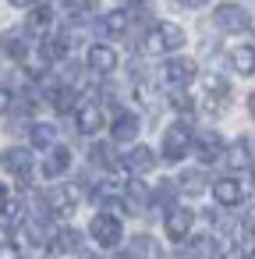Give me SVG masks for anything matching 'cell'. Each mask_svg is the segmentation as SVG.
<instances>
[{
  "instance_id": "30bf717a",
  "label": "cell",
  "mask_w": 255,
  "mask_h": 259,
  "mask_svg": "<svg viewBox=\"0 0 255 259\" xmlns=\"http://www.w3.org/2000/svg\"><path fill=\"white\" fill-rule=\"evenodd\" d=\"M121 167H124L128 174H135V178H138V174H149V170L156 167V153H152L149 146L135 142V146H131L124 156H121Z\"/></svg>"
},
{
  "instance_id": "6da1fadb",
  "label": "cell",
  "mask_w": 255,
  "mask_h": 259,
  "mask_svg": "<svg viewBox=\"0 0 255 259\" xmlns=\"http://www.w3.org/2000/svg\"><path fill=\"white\" fill-rule=\"evenodd\" d=\"M191 128H188V121H174V124H167L163 128V139H160V153H163V160L167 163H181L188 153H191Z\"/></svg>"
},
{
  "instance_id": "8d00e7d4",
  "label": "cell",
  "mask_w": 255,
  "mask_h": 259,
  "mask_svg": "<svg viewBox=\"0 0 255 259\" xmlns=\"http://www.w3.org/2000/svg\"><path fill=\"white\" fill-rule=\"evenodd\" d=\"M244 231H248V234H255V206L244 213Z\"/></svg>"
},
{
  "instance_id": "7402d4cb",
  "label": "cell",
  "mask_w": 255,
  "mask_h": 259,
  "mask_svg": "<svg viewBox=\"0 0 255 259\" xmlns=\"http://www.w3.org/2000/svg\"><path fill=\"white\" fill-rule=\"evenodd\" d=\"M0 54H8L11 61L22 64V61L29 57V36H25V32H15V29L4 32V36H0Z\"/></svg>"
},
{
  "instance_id": "ab89813d",
  "label": "cell",
  "mask_w": 255,
  "mask_h": 259,
  "mask_svg": "<svg viewBox=\"0 0 255 259\" xmlns=\"http://www.w3.org/2000/svg\"><path fill=\"white\" fill-rule=\"evenodd\" d=\"M4 199H8V188H4V185H0V202H4Z\"/></svg>"
},
{
  "instance_id": "2e32d148",
  "label": "cell",
  "mask_w": 255,
  "mask_h": 259,
  "mask_svg": "<svg viewBox=\"0 0 255 259\" xmlns=\"http://www.w3.org/2000/svg\"><path fill=\"white\" fill-rule=\"evenodd\" d=\"M223 160H227L230 170H248V167H255V149H251L248 139H234V142L227 146Z\"/></svg>"
},
{
  "instance_id": "52a82bcc",
  "label": "cell",
  "mask_w": 255,
  "mask_h": 259,
  "mask_svg": "<svg viewBox=\"0 0 255 259\" xmlns=\"http://www.w3.org/2000/svg\"><path fill=\"white\" fill-rule=\"evenodd\" d=\"M43 202H46V209H50L54 217H71V213L78 209V188H75V185H54Z\"/></svg>"
},
{
  "instance_id": "d6a6232c",
  "label": "cell",
  "mask_w": 255,
  "mask_h": 259,
  "mask_svg": "<svg viewBox=\"0 0 255 259\" xmlns=\"http://www.w3.org/2000/svg\"><path fill=\"white\" fill-rule=\"evenodd\" d=\"M170 107H174L177 114H188V110H191V100H188L181 89H174V96H170Z\"/></svg>"
},
{
  "instance_id": "9a60e30c",
  "label": "cell",
  "mask_w": 255,
  "mask_h": 259,
  "mask_svg": "<svg viewBox=\"0 0 255 259\" xmlns=\"http://www.w3.org/2000/svg\"><path fill=\"white\" fill-rule=\"evenodd\" d=\"M71 170V149L68 146H54L46 149V160H43V178L46 181H57Z\"/></svg>"
},
{
  "instance_id": "e575fe53",
  "label": "cell",
  "mask_w": 255,
  "mask_h": 259,
  "mask_svg": "<svg viewBox=\"0 0 255 259\" xmlns=\"http://www.w3.org/2000/svg\"><path fill=\"white\" fill-rule=\"evenodd\" d=\"M220 259H248V252H244L241 245H230V248H223V252H220Z\"/></svg>"
},
{
  "instance_id": "4fadbf2b",
  "label": "cell",
  "mask_w": 255,
  "mask_h": 259,
  "mask_svg": "<svg viewBox=\"0 0 255 259\" xmlns=\"http://www.w3.org/2000/svg\"><path fill=\"white\" fill-rule=\"evenodd\" d=\"M244 195H248V188H244V181H237V178H220V181H213V199H216L220 206H241Z\"/></svg>"
},
{
  "instance_id": "8fae6325",
  "label": "cell",
  "mask_w": 255,
  "mask_h": 259,
  "mask_svg": "<svg viewBox=\"0 0 255 259\" xmlns=\"http://www.w3.org/2000/svg\"><path fill=\"white\" fill-rule=\"evenodd\" d=\"M117 50L114 47H107V43H92L89 47V54H85V64H89V71H96V75H110V71H117Z\"/></svg>"
},
{
  "instance_id": "ba28073f",
  "label": "cell",
  "mask_w": 255,
  "mask_h": 259,
  "mask_svg": "<svg viewBox=\"0 0 255 259\" xmlns=\"http://www.w3.org/2000/svg\"><path fill=\"white\" fill-rule=\"evenodd\" d=\"M191 149H195L198 163H216V160H223L227 142L220 139V132H198V135L191 139Z\"/></svg>"
},
{
  "instance_id": "5b68a950",
  "label": "cell",
  "mask_w": 255,
  "mask_h": 259,
  "mask_svg": "<svg viewBox=\"0 0 255 259\" xmlns=\"http://www.w3.org/2000/svg\"><path fill=\"white\" fill-rule=\"evenodd\" d=\"M160 78H163V85H170V89H184V85H191V78H195V61H188V57H167V61L160 64Z\"/></svg>"
},
{
  "instance_id": "f35d334b",
  "label": "cell",
  "mask_w": 255,
  "mask_h": 259,
  "mask_svg": "<svg viewBox=\"0 0 255 259\" xmlns=\"http://www.w3.org/2000/svg\"><path fill=\"white\" fill-rule=\"evenodd\" d=\"M248 114H251V117H255V93H251V96H248Z\"/></svg>"
},
{
  "instance_id": "ffe728a7",
  "label": "cell",
  "mask_w": 255,
  "mask_h": 259,
  "mask_svg": "<svg viewBox=\"0 0 255 259\" xmlns=\"http://www.w3.org/2000/svg\"><path fill=\"white\" fill-rule=\"evenodd\" d=\"M39 57H43V64H57V61H64V57H68V36H61V32H46L43 43H39Z\"/></svg>"
},
{
  "instance_id": "7a4b0ae2",
  "label": "cell",
  "mask_w": 255,
  "mask_h": 259,
  "mask_svg": "<svg viewBox=\"0 0 255 259\" xmlns=\"http://www.w3.org/2000/svg\"><path fill=\"white\" fill-rule=\"evenodd\" d=\"M184 43H188V32H184L181 25H174V22H160V25H152V32L145 36V50L156 54V57L177 54Z\"/></svg>"
},
{
  "instance_id": "60d3db41",
  "label": "cell",
  "mask_w": 255,
  "mask_h": 259,
  "mask_svg": "<svg viewBox=\"0 0 255 259\" xmlns=\"http://www.w3.org/2000/svg\"><path fill=\"white\" fill-rule=\"evenodd\" d=\"M248 259H255V248H251V252H248Z\"/></svg>"
},
{
  "instance_id": "484cf974",
  "label": "cell",
  "mask_w": 255,
  "mask_h": 259,
  "mask_svg": "<svg viewBox=\"0 0 255 259\" xmlns=\"http://www.w3.org/2000/svg\"><path fill=\"white\" fill-rule=\"evenodd\" d=\"M50 248L54 252H78L82 248V234L75 227H61V231H54V245Z\"/></svg>"
},
{
  "instance_id": "4dcf8cb0",
  "label": "cell",
  "mask_w": 255,
  "mask_h": 259,
  "mask_svg": "<svg viewBox=\"0 0 255 259\" xmlns=\"http://www.w3.org/2000/svg\"><path fill=\"white\" fill-rule=\"evenodd\" d=\"M174 192H177V181H160V188L152 192V199H156L160 206H170V199H174Z\"/></svg>"
},
{
  "instance_id": "5bb4252c",
  "label": "cell",
  "mask_w": 255,
  "mask_h": 259,
  "mask_svg": "<svg viewBox=\"0 0 255 259\" xmlns=\"http://www.w3.org/2000/svg\"><path fill=\"white\" fill-rule=\"evenodd\" d=\"M103 124H107V117H103V107H99V103L89 100V103H82V107L75 110V128H78L82 135H96Z\"/></svg>"
},
{
  "instance_id": "f1b7e54d",
  "label": "cell",
  "mask_w": 255,
  "mask_h": 259,
  "mask_svg": "<svg viewBox=\"0 0 255 259\" xmlns=\"http://www.w3.org/2000/svg\"><path fill=\"white\" fill-rule=\"evenodd\" d=\"M89 160H92L96 167H103V170H114V167H121V160L114 156V146H107V142H96V146L89 149Z\"/></svg>"
},
{
  "instance_id": "277c9868",
  "label": "cell",
  "mask_w": 255,
  "mask_h": 259,
  "mask_svg": "<svg viewBox=\"0 0 255 259\" xmlns=\"http://www.w3.org/2000/svg\"><path fill=\"white\" fill-rule=\"evenodd\" d=\"M213 25L220 29V32H244L248 25H251V15H248V8H241V4H216V11H213Z\"/></svg>"
},
{
  "instance_id": "7c38bea8",
  "label": "cell",
  "mask_w": 255,
  "mask_h": 259,
  "mask_svg": "<svg viewBox=\"0 0 255 259\" xmlns=\"http://www.w3.org/2000/svg\"><path fill=\"white\" fill-rule=\"evenodd\" d=\"M138 128H142V121H138L135 110H117L114 121H110V139L114 142H135L138 139Z\"/></svg>"
},
{
  "instance_id": "ac0fdd59",
  "label": "cell",
  "mask_w": 255,
  "mask_h": 259,
  "mask_svg": "<svg viewBox=\"0 0 255 259\" xmlns=\"http://www.w3.org/2000/svg\"><path fill=\"white\" fill-rule=\"evenodd\" d=\"M50 29H54V4H32V8H29L25 32H32V36H46Z\"/></svg>"
},
{
  "instance_id": "44dd1931",
  "label": "cell",
  "mask_w": 255,
  "mask_h": 259,
  "mask_svg": "<svg viewBox=\"0 0 255 259\" xmlns=\"http://www.w3.org/2000/svg\"><path fill=\"white\" fill-rule=\"evenodd\" d=\"M188 259H220V241L213 234H188Z\"/></svg>"
},
{
  "instance_id": "3957f363",
  "label": "cell",
  "mask_w": 255,
  "mask_h": 259,
  "mask_svg": "<svg viewBox=\"0 0 255 259\" xmlns=\"http://www.w3.org/2000/svg\"><path fill=\"white\" fill-rule=\"evenodd\" d=\"M89 238L103 248V252H110V248H117L121 241H124V227H121V217L117 213H96L92 220H89Z\"/></svg>"
},
{
  "instance_id": "603a6c76",
  "label": "cell",
  "mask_w": 255,
  "mask_h": 259,
  "mask_svg": "<svg viewBox=\"0 0 255 259\" xmlns=\"http://www.w3.org/2000/svg\"><path fill=\"white\" fill-rule=\"evenodd\" d=\"M202 85H206V100H209V107L216 110V103H223L227 96H230V82L227 78H220V75H206L202 78Z\"/></svg>"
},
{
  "instance_id": "9c48e42d",
  "label": "cell",
  "mask_w": 255,
  "mask_h": 259,
  "mask_svg": "<svg viewBox=\"0 0 255 259\" xmlns=\"http://www.w3.org/2000/svg\"><path fill=\"white\" fill-rule=\"evenodd\" d=\"M0 167H4L8 174H15L22 185L32 178V153L29 149H22V146H11L4 156H0Z\"/></svg>"
},
{
  "instance_id": "83f0119b",
  "label": "cell",
  "mask_w": 255,
  "mask_h": 259,
  "mask_svg": "<svg viewBox=\"0 0 255 259\" xmlns=\"http://www.w3.org/2000/svg\"><path fill=\"white\" fill-rule=\"evenodd\" d=\"M0 224L4 227H22L25 224V206L18 199H4L0 202Z\"/></svg>"
},
{
  "instance_id": "d4e9b609",
  "label": "cell",
  "mask_w": 255,
  "mask_h": 259,
  "mask_svg": "<svg viewBox=\"0 0 255 259\" xmlns=\"http://www.w3.org/2000/svg\"><path fill=\"white\" fill-rule=\"evenodd\" d=\"M46 96H50L54 110H61V114H68V110H78V103H75V96H78V93H75L71 85H54Z\"/></svg>"
},
{
  "instance_id": "8992f818",
  "label": "cell",
  "mask_w": 255,
  "mask_h": 259,
  "mask_svg": "<svg viewBox=\"0 0 255 259\" xmlns=\"http://www.w3.org/2000/svg\"><path fill=\"white\" fill-rule=\"evenodd\" d=\"M191 227H195V213H191L188 206H170V209L163 213V234H167L170 241H188Z\"/></svg>"
},
{
  "instance_id": "f546056e",
  "label": "cell",
  "mask_w": 255,
  "mask_h": 259,
  "mask_svg": "<svg viewBox=\"0 0 255 259\" xmlns=\"http://www.w3.org/2000/svg\"><path fill=\"white\" fill-rule=\"evenodd\" d=\"M177 188H181L184 195H202V188H206V174H202L198 167H195V170H181Z\"/></svg>"
},
{
  "instance_id": "d590c367",
  "label": "cell",
  "mask_w": 255,
  "mask_h": 259,
  "mask_svg": "<svg viewBox=\"0 0 255 259\" xmlns=\"http://www.w3.org/2000/svg\"><path fill=\"white\" fill-rule=\"evenodd\" d=\"M177 4H181V8H188V11H198V8H206V4H209V0H177Z\"/></svg>"
},
{
  "instance_id": "4316f807",
  "label": "cell",
  "mask_w": 255,
  "mask_h": 259,
  "mask_svg": "<svg viewBox=\"0 0 255 259\" xmlns=\"http://www.w3.org/2000/svg\"><path fill=\"white\" fill-rule=\"evenodd\" d=\"M230 68L237 75H255V47H237L230 50Z\"/></svg>"
},
{
  "instance_id": "cb8c5ba5",
  "label": "cell",
  "mask_w": 255,
  "mask_h": 259,
  "mask_svg": "<svg viewBox=\"0 0 255 259\" xmlns=\"http://www.w3.org/2000/svg\"><path fill=\"white\" fill-rule=\"evenodd\" d=\"M29 142H32L36 149H54V146H57V128L46 124V121H39V124L29 128Z\"/></svg>"
},
{
  "instance_id": "d6986e66",
  "label": "cell",
  "mask_w": 255,
  "mask_h": 259,
  "mask_svg": "<svg viewBox=\"0 0 255 259\" xmlns=\"http://www.w3.org/2000/svg\"><path fill=\"white\" fill-rule=\"evenodd\" d=\"M128 259H163V245L152 234H135L128 241Z\"/></svg>"
},
{
  "instance_id": "e0dca14e",
  "label": "cell",
  "mask_w": 255,
  "mask_h": 259,
  "mask_svg": "<svg viewBox=\"0 0 255 259\" xmlns=\"http://www.w3.org/2000/svg\"><path fill=\"white\" fill-rule=\"evenodd\" d=\"M99 29H103L110 39L128 36V32H131V11H128V8H114V11H107L103 22H99Z\"/></svg>"
},
{
  "instance_id": "1f68e13d",
  "label": "cell",
  "mask_w": 255,
  "mask_h": 259,
  "mask_svg": "<svg viewBox=\"0 0 255 259\" xmlns=\"http://www.w3.org/2000/svg\"><path fill=\"white\" fill-rule=\"evenodd\" d=\"M128 195H131V199H138V206H145V202L152 199V192H149L138 178H135V181H128Z\"/></svg>"
},
{
  "instance_id": "836d02e7",
  "label": "cell",
  "mask_w": 255,
  "mask_h": 259,
  "mask_svg": "<svg viewBox=\"0 0 255 259\" xmlns=\"http://www.w3.org/2000/svg\"><path fill=\"white\" fill-rule=\"evenodd\" d=\"M11 107H15V96H11V89H0V117H4Z\"/></svg>"
},
{
  "instance_id": "74e56055",
  "label": "cell",
  "mask_w": 255,
  "mask_h": 259,
  "mask_svg": "<svg viewBox=\"0 0 255 259\" xmlns=\"http://www.w3.org/2000/svg\"><path fill=\"white\" fill-rule=\"evenodd\" d=\"M11 8H32V4H39V0H8Z\"/></svg>"
}]
</instances>
